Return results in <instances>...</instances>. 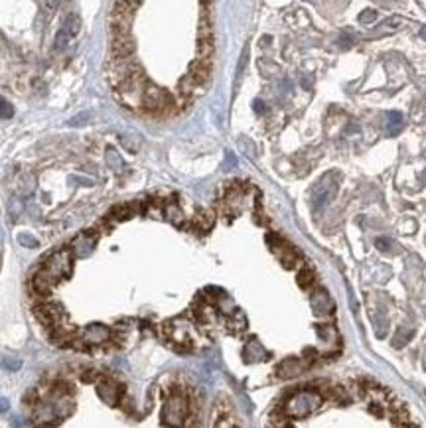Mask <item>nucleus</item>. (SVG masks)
I'll return each mask as SVG.
<instances>
[{
  "label": "nucleus",
  "mask_w": 426,
  "mask_h": 428,
  "mask_svg": "<svg viewBox=\"0 0 426 428\" xmlns=\"http://www.w3.org/2000/svg\"><path fill=\"white\" fill-rule=\"evenodd\" d=\"M190 418V399L180 389L168 395L162 407V424L166 428H184Z\"/></svg>",
  "instance_id": "nucleus-1"
},
{
  "label": "nucleus",
  "mask_w": 426,
  "mask_h": 428,
  "mask_svg": "<svg viewBox=\"0 0 426 428\" xmlns=\"http://www.w3.org/2000/svg\"><path fill=\"white\" fill-rule=\"evenodd\" d=\"M164 336L180 349H192L195 341V328L186 318H178L164 324Z\"/></svg>",
  "instance_id": "nucleus-2"
},
{
  "label": "nucleus",
  "mask_w": 426,
  "mask_h": 428,
  "mask_svg": "<svg viewBox=\"0 0 426 428\" xmlns=\"http://www.w3.org/2000/svg\"><path fill=\"white\" fill-rule=\"evenodd\" d=\"M44 270L50 276H53L55 280L69 278L71 270H73V253H71V249H61L57 251V253H53L52 257L46 261Z\"/></svg>",
  "instance_id": "nucleus-3"
},
{
  "label": "nucleus",
  "mask_w": 426,
  "mask_h": 428,
  "mask_svg": "<svg viewBox=\"0 0 426 428\" xmlns=\"http://www.w3.org/2000/svg\"><path fill=\"white\" fill-rule=\"evenodd\" d=\"M266 241H268L272 253L280 259V263H282L284 267L286 268L300 267V263H302L300 255H298V251L294 249L290 243H286V241L280 239L278 235H266Z\"/></svg>",
  "instance_id": "nucleus-4"
},
{
  "label": "nucleus",
  "mask_w": 426,
  "mask_h": 428,
  "mask_svg": "<svg viewBox=\"0 0 426 428\" xmlns=\"http://www.w3.org/2000/svg\"><path fill=\"white\" fill-rule=\"evenodd\" d=\"M337 192V184L334 182V174H326L324 178L318 182V186H314L312 190V201H314V209L322 211Z\"/></svg>",
  "instance_id": "nucleus-5"
},
{
  "label": "nucleus",
  "mask_w": 426,
  "mask_h": 428,
  "mask_svg": "<svg viewBox=\"0 0 426 428\" xmlns=\"http://www.w3.org/2000/svg\"><path fill=\"white\" fill-rule=\"evenodd\" d=\"M142 105L150 111H162L168 105H172V99L166 91L156 87V85H146L144 95H142Z\"/></svg>",
  "instance_id": "nucleus-6"
},
{
  "label": "nucleus",
  "mask_w": 426,
  "mask_h": 428,
  "mask_svg": "<svg viewBox=\"0 0 426 428\" xmlns=\"http://www.w3.org/2000/svg\"><path fill=\"white\" fill-rule=\"evenodd\" d=\"M97 393H99V397L105 401L106 405L115 407V405H119V401L123 397V387L117 381H113L111 377H99V381H97Z\"/></svg>",
  "instance_id": "nucleus-7"
},
{
  "label": "nucleus",
  "mask_w": 426,
  "mask_h": 428,
  "mask_svg": "<svg viewBox=\"0 0 426 428\" xmlns=\"http://www.w3.org/2000/svg\"><path fill=\"white\" fill-rule=\"evenodd\" d=\"M111 338V330L103 326V324H91L83 330L81 334V341H85L89 345H101V343H106Z\"/></svg>",
  "instance_id": "nucleus-8"
},
{
  "label": "nucleus",
  "mask_w": 426,
  "mask_h": 428,
  "mask_svg": "<svg viewBox=\"0 0 426 428\" xmlns=\"http://www.w3.org/2000/svg\"><path fill=\"white\" fill-rule=\"evenodd\" d=\"M310 302H312V308H314V312H316L318 316H330V314L336 310V304L332 300V296H330L324 288L314 290Z\"/></svg>",
  "instance_id": "nucleus-9"
},
{
  "label": "nucleus",
  "mask_w": 426,
  "mask_h": 428,
  "mask_svg": "<svg viewBox=\"0 0 426 428\" xmlns=\"http://www.w3.org/2000/svg\"><path fill=\"white\" fill-rule=\"evenodd\" d=\"M95 243H97V235H91V231H83L81 235L75 237L71 253H73L77 259H85V257H89V255L93 253Z\"/></svg>",
  "instance_id": "nucleus-10"
},
{
  "label": "nucleus",
  "mask_w": 426,
  "mask_h": 428,
  "mask_svg": "<svg viewBox=\"0 0 426 428\" xmlns=\"http://www.w3.org/2000/svg\"><path fill=\"white\" fill-rule=\"evenodd\" d=\"M136 50V44L130 36H117L113 40V55L115 59H126V57H132Z\"/></svg>",
  "instance_id": "nucleus-11"
},
{
  "label": "nucleus",
  "mask_w": 426,
  "mask_h": 428,
  "mask_svg": "<svg viewBox=\"0 0 426 428\" xmlns=\"http://www.w3.org/2000/svg\"><path fill=\"white\" fill-rule=\"evenodd\" d=\"M55 282H57V280H55L53 276H50V274L42 268L40 272H36L34 278H32V288H34L36 294H40V296H48V294L53 290Z\"/></svg>",
  "instance_id": "nucleus-12"
},
{
  "label": "nucleus",
  "mask_w": 426,
  "mask_h": 428,
  "mask_svg": "<svg viewBox=\"0 0 426 428\" xmlns=\"http://www.w3.org/2000/svg\"><path fill=\"white\" fill-rule=\"evenodd\" d=\"M188 75L194 79L195 85L203 87L209 81V77H211V63H203V61H197L195 59L194 63L190 65V73Z\"/></svg>",
  "instance_id": "nucleus-13"
},
{
  "label": "nucleus",
  "mask_w": 426,
  "mask_h": 428,
  "mask_svg": "<svg viewBox=\"0 0 426 428\" xmlns=\"http://www.w3.org/2000/svg\"><path fill=\"white\" fill-rule=\"evenodd\" d=\"M243 357H245V361L247 363H257V361H263V359H266L268 357V353H266V349L259 343V339H248L247 345H245V349H243Z\"/></svg>",
  "instance_id": "nucleus-14"
},
{
  "label": "nucleus",
  "mask_w": 426,
  "mask_h": 428,
  "mask_svg": "<svg viewBox=\"0 0 426 428\" xmlns=\"http://www.w3.org/2000/svg\"><path fill=\"white\" fill-rule=\"evenodd\" d=\"M302 371H304V363H302L300 359H284L282 363L276 367V373H278V377L280 379H292V377H296V375H300Z\"/></svg>",
  "instance_id": "nucleus-15"
},
{
  "label": "nucleus",
  "mask_w": 426,
  "mask_h": 428,
  "mask_svg": "<svg viewBox=\"0 0 426 428\" xmlns=\"http://www.w3.org/2000/svg\"><path fill=\"white\" fill-rule=\"evenodd\" d=\"M403 128H405V117H403V113H399V111H389V113H387V126H385L387 136H397Z\"/></svg>",
  "instance_id": "nucleus-16"
},
{
  "label": "nucleus",
  "mask_w": 426,
  "mask_h": 428,
  "mask_svg": "<svg viewBox=\"0 0 426 428\" xmlns=\"http://www.w3.org/2000/svg\"><path fill=\"white\" fill-rule=\"evenodd\" d=\"M213 52H215L213 36H211V38H199V42H197V61H203V63H211Z\"/></svg>",
  "instance_id": "nucleus-17"
},
{
  "label": "nucleus",
  "mask_w": 426,
  "mask_h": 428,
  "mask_svg": "<svg viewBox=\"0 0 426 428\" xmlns=\"http://www.w3.org/2000/svg\"><path fill=\"white\" fill-rule=\"evenodd\" d=\"M164 215H166V219H168L170 223H174V225H178V227H182V225H184L186 215H184L182 207L178 205L176 201H168V203H166V207H164Z\"/></svg>",
  "instance_id": "nucleus-18"
},
{
  "label": "nucleus",
  "mask_w": 426,
  "mask_h": 428,
  "mask_svg": "<svg viewBox=\"0 0 426 428\" xmlns=\"http://www.w3.org/2000/svg\"><path fill=\"white\" fill-rule=\"evenodd\" d=\"M213 221H215V215L209 209H199L194 217V225L199 229V231H207L213 227Z\"/></svg>",
  "instance_id": "nucleus-19"
},
{
  "label": "nucleus",
  "mask_w": 426,
  "mask_h": 428,
  "mask_svg": "<svg viewBox=\"0 0 426 428\" xmlns=\"http://www.w3.org/2000/svg\"><path fill=\"white\" fill-rule=\"evenodd\" d=\"M227 326H229L231 332H235V334L243 332V330L247 328V318H245V314H243L241 310H235V312L229 316V320H227Z\"/></svg>",
  "instance_id": "nucleus-20"
},
{
  "label": "nucleus",
  "mask_w": 426,
  "mask_h": 428,
  "mask_svg": "<svg viewBox=\"0 0 426 428\" xmlns=\"http://www.w3.org/2000/svg\"><path fill=\"white\" fill-rule=\"evenodd\" d=\"M314 280H316V272H314V268L302 267V270L298 272V286L306 290V288H310V286L314 284Z\"/></svg>",
  "instance_id": "nucleus-21"
},
{
  "label": "nucleus",
  "mask_w": 426,
  "mask_h": 428,
  "mask_svg": "<svg viewBox=\"0 0 426 428\" xmlns=\"http://www.w3.org/2000/svg\"><path fill=\"white\" fill-rule=\"evenodd\" d=\"M79 24H81V22H79V18L71 14L69 18L65 20V24H63V28H61V32H63V34H65L67 38L77 36V32H79Z\"/></svg>",
  "instance_id": "nucleus-22"
},
{
  "label": "nucleus",
  "mask_w": 426,
  "mask_h": 428,
  "mask_svg": "<svg viewBox=\"0 0 426 428\" xmlns=\"http://www.w3.org/2000/svg\"><path fill=\"white\" fill-rule=\"evenodd\" d=\"M18 243L22 245V247H26V249H38L40 247V241L36 239L34 235H30V233H18Z\"/></svg>",
  "instance_id": "nucleus-23"
},
{
  "label": "nucleus",
  "mask_w": 426,
  "mask_h": 428,
  "mask_svg": "<svg viewBox=\"0 0 426 428\" xmlns=\"http://www.w3.org/2000/svg\"><path fill=\"white\" fill-rule=\"evenodd\" d=\"M180 89H182V93L184 95H194L197 89H201L199 85H195V81L190 77V75H186L182 81H180Z\"/></svg>",
  "instance_id": "nucleus-24"
},
{
  "label": "nucleus",
  "mask_w": 426,
  "mask_h": 428,
  "mask_svg": "<svg viewBox=\"0 0 426 428\" xmlns=\"http://www.w3.org/2000/svg\"><path fill=\"white\" fill-rule=\"evenodd\" d=\"M215 428H239V424L229 414H219L215 420Z\"/></svg>",
  "instance_id": "nucleus-25"
},
{
  "label": "nucleus",
  "mask_w": 426,
  "mask_h": 428,
  "mask_svg": "<svg viewBox=\"0 0 426 428\" xmlns=\"http://www.w3.org/2000/svg\"><path fill=\"white\" fill-rule=\"evenodd\" d=\"M12 115H14V107L6 99L0 97V119H10Z\"/></svg>",
  "instance_id": "nucleus-26"
},
{
  "label": "nucleus",
  "mask_w": 426,
  "mask_h": 428,
  "mask_svg": "<svg viewBox=\"0 0 426 428\" xmlns=\"http://www.w3.org/2000/svg\"><path fill=\"white\" fill-rule=\"evenodd\" d=\"M111 215H113L117 221H123V219L132 217V209H130V205H124V207H117V209H115Z\"/></svg>",
  "instance_id": "nucleus-27"
},
{
  "label": "nucleus",
  "mask_w": 426,
  "mask_h": 428,
  "mask_svg": "<svg viewBox=\"0 0 426 428\" xmlns=\"http://www.w3.org/2000/svg\"><path fill=\"white\" fill-rule=\"evenodd\" d=\"M106 160H109L111 166H115V170H121V168H123V160L119 158V154H117L113 148L106 150Z\"/></svg>",
  "instance_id": "nucleus-28"
},
{
  "label": "nucleus",
  "mask_w": 426,
  "mask_h": 428,
  "mask_svg": "<svg viewBox=\"0 0 426 428\" xmlns=\"http://www.w3.org/2000/svg\"><path fill=\"white\" fill-rule=\"evenodd\" d=\"M375 247L379 251H383V253H387L393 247V241L387 239V237H379V239H375Z\"/></svg>",
  "instance_id": "nucleus-29"
},
{
  "label": "nucleus",
  "mask_w": 426,
  "mask_h": 428,
  "mask_svg": "<svg viewBox=\"0 0 426 428\" xmlns=\"http://www.w3.org/2000/svg\"><path fill=\"white\" fill-rule=\"evenodd\" d=\"M375 20H377V10H365V12L359 14V22L361 24H371Z\"/></svg>",
  "instance_id": "nucleus-30"
},
{
  "label": "nucleus",
  "mask_w": 426,
  "mask_h": 428,
  "mask_svg": "<svg viewBox=\"0 0 426 428\" xmlns=\"http://www.w3.org/2000/svg\"><path fill=\"white\" fill-rule=\"evenodd\" d=\"M85 119H89V113H81V115H77V117H73L69 121V126H83L87 125V121Z\"/></svg>",
  "instance_id": "nucleus-31"
},
{
  "label": "nucleus",
  "mask_w": 426,
  "mask_h": 428,
  "mask_svg": "<svg viewBox=\"0 0 426 428\" xmlns=\"http://www.w3.org/2000/svg\"><path fill=\"white\" fill-rule=\"evenodd\" d=\"M351 46H353V38L347 36V34H341V38H339V48L345 50V48H351Z\"/></svg>",
  "instance_id": "nucleus-32"
},
{
  "label": "nucleus",
  "mask_w": 426,
  "mask_h": 428,
  "mask_svg": "<svg viewBox=\"0 0 426 428\" xmlns=\"http://www.w3.org/2000/svg\"><path fill=\"white\" fill-rule=\"evenodd\" d=\"M4 367L10 369V371H18L22 367V361H18V359H6L4 361Z\"/></svg>",
  "instance_id": "nucleus-33"
},
{
  "label": "nucleus",
  "mask_w": 426,
  "mask_h": 428,
  "mask_svg": "<svg viewBox=\"0 0 426 428\" xmlns=\"http://www.w3.org/2000/svg\"><path fill=\"white\" fill-rule=\"evenodd\" d=\"M253 109H255V111H257V113H259V115H261V113H265V111H266L265 103H263V101H261V99H257V101H255V103H253Z\"/></svg>",
  "instance_id": "nucleus-34"
},
{
  "label": "nucleus",
  "mask_w": 426,
  "mask_h": 428,
  "mask_svg": "<svg viewBox=\"0 0 426 428\" xmlns=\"http://www.w3.org/2000/svg\"><path fill=\"white\" fill-rule=\"evenodd\" d=\"M300 83L304 85V87H306V89H310V85H312V79H310L308 75H302V77H300Z\"/></svg>",
  "instance_id": "nucleus-35"
},
{
  "label": "nucleus",
  "mask_w": 426,
  "mask_h": 428,
  "mask_svg": "<svg viewBox=\"0 0 426 428\" xmlns=\"http://www.w3.org/2000/svg\"><path fill=\"white\" fill-rule=\"evenodd\" d=\"M6 410H8V401L6 399H0V414L6 412Z\"/></svg>",
  "instance_id": "nucleus-36"
},
{
  "label": "nucleus",
  "mask_w": 426,
  "mask_h": 428,
  "mask_svg": "<svg viewBox=\"0 0 426 428\" xmlns=\"http://www.w3.org/2000/svg\"><path fill=\"white\" fill-rule=\"evenodd\" d=\"M420 36H422V38H424V40H426V26H424V28H422V30H420Z\"/></svg>",
  "instance_id": "nucleus-37"
}]
</instances>
